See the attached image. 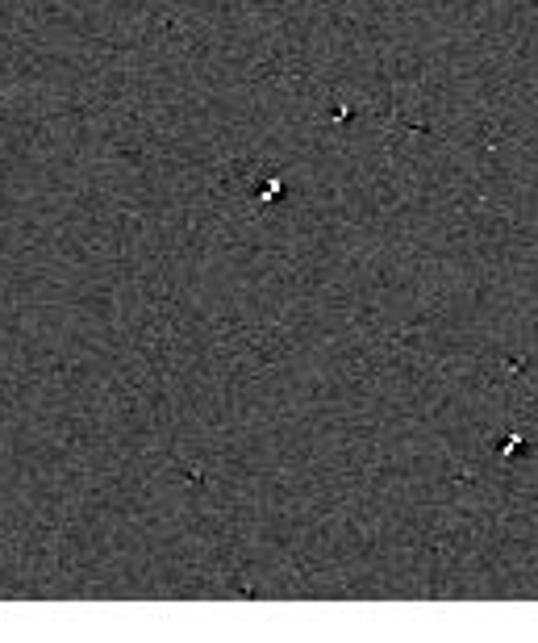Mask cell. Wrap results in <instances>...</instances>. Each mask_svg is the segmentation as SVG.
Here are the masks:
<instances>
[{
    "label": "cell",
    "instance_id": "cell-1",
    "mask_svg": "<svg viewBox=\"0 0 538 643\" xmlns=\"http://www.w3.org/2000/svg\"><path fill=\"white\" fill-rule=\"evenodd\" d=\"M522 447H526V439H509V443H505V455H522Z\"/></svg>",
    "mask_w": 538,
    "mask_h": 643
}]
</instances>
